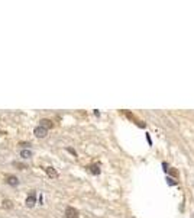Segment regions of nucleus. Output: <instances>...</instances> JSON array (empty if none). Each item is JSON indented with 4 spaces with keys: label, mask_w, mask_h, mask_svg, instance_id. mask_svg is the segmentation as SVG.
Listing matches in <instances>:
<instances>
[{
    "label": "nucleus",
    "mask_w": 194,
    "mask_h": 218,
    "mask_svg": "<svg viewBox=\"0 0 194 218\" xmlns=\"http://www.w3.org/2000/svg\"><path fill=\"white\" fill-rule=\"evenodd\" d=\"M64 215H65V218H78L80 217V212L74 207H67L64 211Z\"/></svg>",
    "instance_id": "obj_1"
},
{
    "label": "nucleus",
    "mask_w": 194,
    "mask_h": 218,
    "mask_svg": "<svg viewBox=\"0 0 194 218\" xmlns=\"http://www.w3.org/2000/svg\"><path fill=\"white\" fill-rule=\"evenodd\" d=\"M35 204H36V192L32 191V192L28 195V198H26L25 205H26L28 208H33V207H35Z\"/></svg>",
    "instance_id": "obj_2"
},
{
    "label": "nucleus",
    "mask_w": 194,
    "mask_h": 218,
    "mask_svg": "<svg viewBox=\"0 0 194 218\" xmlns=\"http://www.w3.org/2000/svg\"><path fill=\"white\" fill-rule=\"evenodd\" d=\"M33 134H35V137H38V138H45V137L48 135V130L43 128V127H41V125H38V127L33 130Z\"/></svg>",
    "instance_id": "obj_3"
},
{
    "label": "nucleus",
    "mask_w": 194,
    "mask_h": 218,
    "mask_svg": "<svg viewBox=\"0 0 194 218\" xmlns=\"http://www.w3.org/2000/svg\"><path fill=\"white\" fill-rule=\"evenodd\" d=\"M4 182H6L9 186H13V188L19 185V179H18L16 176H13V174H7V176L4 177Z\"/></svg>",
    "instance_id": "obj_4"
},
{
    "label": "nucleus",
    "mask_w": 194,
    "mask_h": 218,
    "mask_svg": "<svg viewBox=\"0 0 194 218\" xmlns=\"http://www.w3.org/2000/svg\"><path fill=\"white\" fill-rule=\"evenodd\" d=\"M45 172H46V174H48V177H51V179H57V177H58V173H57V170H55L52 166L45 167Z\"/></svg>",
    "instance_id": "obj_5"
},
{
    "label": "nucleus",
    "mask_w": 194,
    "mask_h": 218,
    "mask_svg": "<svg viewBox=\"0 0 194 218\" xmlns=\"http://www.w3.org/2000/svg\"><path fill=\"white\" fill-rule=\"evenodd\" d=\"M87 169H88V172H90V173L94 174V176L100 174V172H101V170H100V166H98V164H90V166H88Z\"/></svg>",
    "instance_id": "obj_6"
},
{
    "label": "nucleus",
    "mask_w": 194,
    "mask_h": 218,
    "mask_svg": "<svg viewBox=\"0 0 194 218\" xmlns=\"http://www.w3.org/2000/svg\"><path fill=\"white\" fill-rule=\"evenodd\" d=\"M39 125L43 127V128H46V130H49V128L54 127V124H52V121L51 119H41L39 121Z\"/></svg>",
    "instance_id": "obj_7"
},
{
    "label": "nucleus",
    "mask_w": 194,
    "mask_h": 218,
    "mask_svg": "<svg viewBox=\"0 0 194 218\" xmlns=\"http://www.w3.org/2000/svg\"><path fill=\"white\" fill-rule=\"evenodd\" d=\"M1 207L6 208V209H12L13 208V202H12L10 199H3L1 201Z\"/></svg>",
    "instance_id": "obj_8"
},
{
    "label": "nucleus",
    "mask_w": 194,
    "mask_h": 218,
    "mask_svg": "<svg viewBox=\"0 0 194 218\" xmlns=\"http://www.w3.org/2000/svg\"><path fill=\"white\" fill-rule=\"evenodd\" d=\"M21 157L22 159H31V157H32V151H31V150H22Z\"/></svg>",
    "instance_id": "obj_9"
},
{
    "label": "nucleus",
    "mask_w": 194,
    "mask_h": 218,
    "mask_svg": "<svg viewBox=\"0 0 194 218\" xmlns=\"http://www.w3.org/2000/svg\"><path fill=\"white\" fill-rule=\"evenodd\" d=\"M12 164H13L15 167H18L19 170H25V169H28V166H26L25 163H19V162H13Z\"/></svg>",
    "instance_id": "obj_10"
},
{
    "label": "nucleus",
    "mask_w": 194,
    "mask_h": 218,
    "mask_svg": "<svg viewBox=\"0 0 194 218\" xmlns=\"http://www.w3.org/2000/svg\"><path fill=\"white\" fill-rule=\"evenodd\" d=\"M19 145H21L23 150H29V148H31V142H21Z\"/></svg>",
    "instance_id": "obj_11"
},
{
    "label": "nucleus",
    "mask_w": 194,
    "mask_h": 218,
    "mask_svg": "<svg viewBox=\"0 0 194 218\" xmlns=\"http://www.w3.org/2000/svg\"><path fill=\"white\" fill-rule=\"evenodd\" d=\"M65 150H67V151L70 153V154H73L74 157H77V151H76V150H74V148H71V147H67Z\"/></svg>",
    "instance_id": "obj_12"
},
{
    "label": "nucleus",
    "mask_w": 194,
    "mask_h": 218,
    "mask_svg": "<svg viewBox=\"0 0 194 218\" xmlns=\"http://www.w3.org/2000/svg\"><path fill=\"white\" fill-rule=\"evenodd\" d=\"M123 113H125V115H126L128 118H130V119H133V121H135V116H133V115L130 113L129 110H123Z\"/></svg>",
    "instance_id": "obj_13"
},
{
    "label": "nucleus",
    "mask_w": 194,
    "mask_h": 218,
    "mask_svg": "<svg viewBox=\"0 0 194 218\" xmlns=\"http://www.w3.org/2000/svg\"><path fill=\"white\" fill-rule=\"evenodd\" d=\"M168 185H177V182H174V179H168Z\"/></svg>",
    "instance_id": "obj_14"
}]
</instances>
